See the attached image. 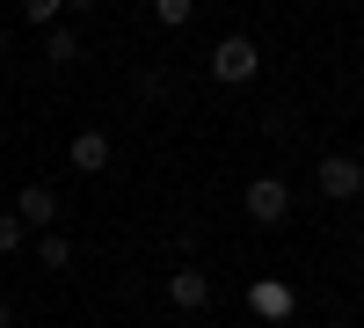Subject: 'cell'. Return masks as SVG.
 <instances>
[{
    "label": "cell",
    "instance_id": "cell-7",
    "mask_svg": "<svg viewBox=\"0 0 364 328\" xmlns=\"http://www.w3.org/2000/svg\"><path fill=\"white\" fill-rule=\"evenodd\" d=\"M66 154H73V168L102 175V168H109V132H73V146H66Z\"/></svg>",
    "mask_w": 364,
    "mask_h": 328
},
{
    "label": "cell",
    "instance_id": "cell-5",
    "mask_svg": "<svg viewBox=\"0 0 364 328\" xmlns=\"http://www.w3.org/2000/svg\"><path fill=\"white\" fill-rule=\"evenodd\" d=\"M15 219H22V226H37V233L58 226V197H51V183H29V190L15 197Z\"/></svg>",
    "mask_w": 364,
    "mask_h": 328
},
{
    "label": "cell",
    "instance_id": "cell-8",
    "mask_svg": "<svg viewBox=\"0 0 364 328\" xmlns=\"http://www.w3.org/2000/svg\"><path fill=\"white\" fill-rule=\"evenodd\" d=\"M44 58H51V66H73V58H80V29H44Z\"/></svg>",
    "mask_w": 364,
    "mask_h": 328
},
{
    "label": "cell",
    "instance_id": "cell-13",
    "mask_svg": "<svg viewBox=\"0 0 364 328\" xmlns=\"http://www.w3.org/2000/svg\"><path fill=\"white\" fill-rule=\"evenodd\" d=\"M66 8H73V15H95V8H102V0H66Z\"/></svg>",
    "mask_w": 364,
    "mask_h": 328
},
{
    "label": "cell",
    "instance_id": "cell-2",
    "mask_svg": "<svg viewBox=\"0 0 364 328\" xmlns=\"http://www.w3.org/2000/svg\"><path fill=\"white\" fill-rule=\"evenodd\" d=\"M314 183H321V197H336V204H350V197L364 190V161H357V154H328V161L314 168Z\"/></svg>",
    "mask_w": 364,
    "mask_h": 328
},
{
    "label": "cell",
    "instance_id": "cell-10",
    "mask_svg": "<svg viewBox=\"0 0 364 328\" xmlns=\"http://www.w3.org/2000/svg\"><path fill=\"white\" fill-rule=\"evenodd\" d=\"M154 22L161 29H190L197 22V0H154Z\"/></svg>",
    "mask_w": 364,
    "mask_h": 328
},
{
    "label": "cell",
    "instance_id": "cell-3",
    "mask_svg": "<svg viewBox=\"0 0 364 328\" xmlns=\"http://www.w3.org/2000/svg\"><path fill=\"white\" fill-rule=\"evenodd\" d=\"M284 212H291V183H284V175H255V183H248V219L277 226Z\"/></svg>",
    "mask_w": 364,
    "mask_h": 328
},
{
    "label": "cell",
    "instance_id": "cell-14",
    "mask_svg": "<svg viewBox=\"0 0 364 328\" xmlns=\"http://www.w3.org/2000/svg\"><path fill=\"white\" fill-rule=\"evenodd\" d=\"M0 328H15V307H8V300H0Z\"/></svg>",
    "mask_w": 364,
    "mask_h": 328
},
{
    "label": "cell",
    "instance_id": "cell-4",
    "mask_svg": "<svg viewBox=\"0 0 364 328\" xmlns=\"http://www.w3.org/2000/svg\"><path fill=\"white\" fill-rule=\"evenodd\" d=\"M168 307H182V314L211 307V277L197 270V263H182V270H168Z\"/></svg>",
    "mask_w": 364,
    "mask_h": 328
},
{
    "label": "cell",
    "instance_id": "cell-1",
    "mask_svg": "<svg viewBox=\"0 0 364 328\" xmlns=\"http://www.w3.org/2000/svg\"><path fill=\"white\" fill-rule=\"evenodd\" d=\"M255 66H262V51L248 37H219V51H211V80H226V88L255 80Z\"/></svg>",
    "mask_w": 364,
    "mask_h": 328
},
{
    "label": "cell",
    "instance_id": "cell-9",
    "mask_svg": "<svg viewBox=\"0 0 364 328\" xmlns=\"http://www.w3.org/2000/svg\"><path fill=\"white\" fill-rule=\"evenodd\" d=\"M37 263H44V270H66V263H73V241H66V233H37Z\"/></svg>",
    "mask_w": 364,
    "mask_h": 328
},
{
    "label": "cell",
    "instance_id": "cell-6",
    "mask_svg": "<svg viewBox=\"0 0 364 328\" xmlns=\"http://www.w3.org/2000/svg\"><path fill=\"white\" fill-rule=\"evenodd\" d=\"M248 307L262 314V321H291V285H277V277H262V285H248Z\"/></svg>",
    "mask_w": 364,
    "mask_h": 328
},
{
    "label": "cell",
    "instance_id": "cell-11",
    "mask_svg": "<svg viewBox=\"0 0 364 328\" xmlns=\"http://www.w3.org/2000/svg\"><path fill=\"white\" fill-rule=\"evenodd\" d=\"M58 15H66V0H22V22H37V29H51Z\"/></svg>",
    "mask_w": 364,
    "mask_h": 328
},
{
    "label": "cell",
    "instance_id": "cell-12",
    "mask_svg": "<svg viewBox=\"0 0 364 328\" xmlns=\"http://www.w3.org/2000/svg\"><path fill=\"white\" fill-rule=\"evenodd\" d=\"M22 241H29V226H22V219H15V212H0V255H15V248H22Z\"/></svg>",
    "mask_w": 364,
    "mask_h": 328
}]
</instances>
